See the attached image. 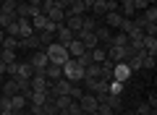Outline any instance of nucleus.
Here are the masks:
<instances>
[{"label":"nucleus","mask_w":157,"mask_h":115,"mask_svg":"<svg viewBox=\"0 0 157 115\" xmlns=\"http://www.w3.org/2000/svg\"><path fill=\"white\" fill-rule=\"evenodd\" d=\"M60 71H63V79H68L71 84H81V81H84V68L78 66L73 58H68V60L63 63Z\"/></svg>","instance_id":"nucleus-1"},{"label":"nucleus","mask_w":157,"mask_h":115,"mask_svg":"<svg viewBox=\"0 0 157 115\" xmlns=\"http://www.w3.org/2000/svg\"><path fill=\"white\" fill-rule=\"evenodd\" d=\"M45 52H47V60H50V63H58V66H63V63L71 58L68 50L63 47V44H58V42H50V44L45 47Z\"/></svg>","instance_id":"nucleus-2"},{"label":"nucleus","mask_w":157,"mask_h":115,"mask_svg":"<svg viewBox=\"0 0 157 115\" xmlns=\"http://www.w3.org/2000/svg\"><path fill=\"white\" fill-rule=\"evenodd\" d=\"M105 52H107V60L121 63V60H128L131 55H134V47L131 44H126V47H105Z\"/></svg>","instance_id":"nucleus-3"},{"label":"nucleus","mask_w":157,"mask_h":115,"mask_svg":"<svg viewBox=\"0 0 157 115\" xmlns=\"http://www.w3.org/2000/svg\"><path fill=\"white\" fill-rule=\"evenodd\" d=\"M29 84H32V92H50L52 89V81L45 76V71H34V76L29 79Z\"/></svg>","instance_id":"nucleus-4"},{"label":"nucleus","mask_w":157,"mask_h":115,"mask_svg":"<svg viewBox=\"0 0 157 115\" xmlns=\"http://www.w3.org/2000/svg\"><path fill=\"white\" fill-rule=\"evenodd\" d=\"M128 79H131V68H128V63H126V60H121V63H113V81L128 84Z\"/></svg>","instance_id":"nucleus-5"},{"label":"nucleus","mask_w":157,"mask_h":115,"mask_svg":"<svg viewBox=\"0 0 157 115\" xmlns=\"http://www.w3.org/2000/svg\"><path fill=\"white\" fill-rule=\"evenodd\" d=\"M39 16V6L32 3H16V18H34Z\"/></svg>","instance_id":"nucleus-6"},{"label":"nucleus","mask_w":157,"mask_h":115,"mask_svg":"<svg viewBox=\"0 0 157 115\" xmlns=\"http://www.w3.org/2000/svg\"><path fill=\"white\" fill-rule=\"evenodd\" d=\"M71 89H73V84L68 81V79H58V81H52V89H50V94L52 97H60V94H68L71 97Z\"/></svg>","instance_id":"nucleus-7"},{"label":"nucleus","mask_w":157,"mask_h":115,"mask_svg":"<svg viewBox=\"0 0 157 115\" xmlns=\"http://www.w3.org/2000/svg\"><path fill=\"white\" fill-rule=\"evenodd\" d=\"M78 105H81V113H94V110H97V105H100V102H97V97H94V94H92V92H84V94H81V97H78Z\"/></svg>","instance_id":"nucleus-8"},{"label":"nucleus","mask_w":157,"mask_h":115,"mask_svg":"<svg viewBox=\"0 0 157 115\" xmlns=\"http://www.w3.org/2000/svg\"><path fill=\"white\" fill-rule=\"evenodd\" d=\"M29 63H32L34 71H45V66L50 60H47V52H45V50H34V55L29 58Z\"/></svg>","instance_id":"nucleus-9"},{"label":"nucleus","mask_w":157,"mask_h":115,"mask_svg":"<svg viewBox=\"0 0 157 115\" xmlns=\"http://www.w3.org/2000/svg\"><path fill=\"white\" fill-rule=\"evenodd\" d=\"M71 39H76V34H73L71 29L66 26V24H60V26L55 29V42H58V44H63V47H66V44L71 42Z\"/></svg>","instance_id":"nucleus-10"},{"label":"nucleus","mask_w":157,"mask_h":115,"mask_svg":"<svg viewBox=\"0 0 157 115\" xmlns=\"http://www.w3.org/2000/svg\"><path fill=\"white\" fill-rule=\"evenodd\" d=\"M76 39H81L86 50H94L97 44H100V39H97V34H94V32H86V29H81V32H76Z\"/></svg>","instance_id":"nucleus-11"},{"label":"nucleus","mask_w":157,"mask_h":115,"mask_svg":"<svg viewBox=\"0 0 157 115\" xmlns=\"http://www.w3.org/2000/svg\"><path fill=\"white\" fill-rule=\"evenodd\" d=\"M66 50H68V55H71V58H78V55L86 52V47H84V42H81V39H71V42L66 44Z\"/></svg>","instance_id":"nucleus-12"},{"label":"nucleus","mask_w":157,"mask_h":115,"mask_svg":"<svg viewBox=\"0 0 157 115\" xmlns=\"http://www.w3.org/2000/svg\"><path fill=\"white\" fill-rule=\"evenodd\" d=\"M26 102H29V99L24 97V94H13V97H11V110L16 115H21L24 110H26Z\"/></svg>","instance_id":"nucleus-13"},{"label":"nucleus","mask_w":157,"mask_h":115,"mask_svg":"<svg viewBox=\"0 0 157 115\" xmlns=\"http://www.w3.org/2000/svg\"><path fill=\"white\" fill-rule=\"evenodd\" d=\"M32 34H34L32 18H18V39H24V37H32Z\"/></svg>","instance_id":"nucleus-14"},{"label":"nucleus","mask_w":157,"mask_h":115,"mask_svg":"<svg viewBox=\"0 0 157 115\" xmlns=\"http://www.w3.org/2000/svg\"><path fill=\"white\" fill-rule=\"evenodd\" d=\"M63 24H66V26L76 34V32H81V29H84V16H66V21H63Z\"/></svg>","instance_id":"nucleus-15"},{"label":"nucleus","mask_w":157,"mask_h":115,"mask_svg":"<svg viewBox=\"0 0 157 115\" xmlns=\"http://www.w3.org/2000/svg\"><path fill=\"white\" fill-rule=\"evenodd\" d=\"M86 6L81 3V0H73L71 6H68V11H66V16H86Z\"/></svg>","instance_id":"nucleus-16"},{"label":"nucleus","mask_w":157,"mask_h":115,"mask_svg":"<svg viewBox=\"0 0 157 115\" xmlns=\"http://www.w3.org/2000/svg\"><path fill=\"white\" fill-rule=\"evenodd\" d=\"M45 16H47V21H52L55 26H60V24L66 21V11H63V8H52V11H47Z\"/></svg>","instance_id":"nucleus-17"},{"label":"nucleus","mask_w":157,"mask_h":115,"mask_svg":"<svg viewBox=\"0 0 157 115\" xmlns=\"http://www.w3.org/2000/svg\"><path fill=\"white\" fill-rule=\"evenodd\" d=\"M26 99L32 102V107H42V105L47 102V92H29Z\"/></svg>","instance_id":"nucleus-18"},{"label":"nucleus","mask_w":157,"mask_h":115,"mask_svg":"<svg viewBox=\"0 0 157 115\" xmlns=\"http://www.w3.org/2000/svg\"><path fill=\"white\" fill-rule=\"evenodd\" d=\"M100 79L102 81H113V60H107V58L100 63Z\"/></svg>","instance_id":"nucleus-19"},{"label":"nucleus","mask_w":157,"mask_h":115,"mask_svg":"<svg viewBox=\"0 0 157 115\" xmlns=\"http://www.w3.org/2000/svg\"><path fill=\"white\" fill-rule=\"evenodd\" d=\"M45 76L50 79V81H58V79L63 76V71H60L58 63H47V66H45Z\"/></svg>","instance_id":"nucleus-20"},{"label":"nucleus","mask_w":157,"mask_h":115,"mask_svg":"<svg viewBox=\"0 0 157 115\" xmlns=\"http://www.w3.org/2000/svg\"><path fill=\"white\" fill-rule=\"evenodd\" d=\"M126 44H128V34L118 32V34H113V37H110V42H107V47H126Z\"/></svg>","instance_id":"nucleus-21"},{"label":"nucleus","mask_w":157,"mask_h":115,"mask_svg":"<svg viewBox=\"0 0 157 115\" xmlns=\"http://www.w3.org/2000/svg\"><path fill=\"white\" fill-rule=\"evenodd\" d=\"M105 21H107V29H118L121 21H123V16H121V11H110L105 16Z\"/></svg>","instance_id":"nucleus-22"},{"label":"nucleus","mask_w":157,"mask_h":115,"mask_svg":"<svg viewBox=\"0 0 157 115\" xmlns=\"http://www.w3.org/2000/svg\"><path fill=\"white\" fill-rule=\"evenodd\" d=\"M18 44H21V47L24 50H39V47H42V42H39V37H34V34H32V37H24V39H18Z\"/></svg>","instance_id":"nucleus-23"},{"label":"nucleus","mask_w":157,"mask_h":115,"mask_svg":"<svg viewBox=\"0 0 157 115\" xmlns=\"http://www.w3.org/2000/svg\"><path fill=\"white\" fill-rule=\"evenodd\" d=\"M141 50L149 55H157V37H144L141 39Z\"/></svg>","instance_id":"nucleus-24"},{"label":"nucleus","mask_w":157,"mask_h":115,"mask_svg":"<svg viewBox=\"0 0 157 115\" xmlns=\"http://www.w3.org/2000/svg\"><path fill=\"white\" fill-rule=\"evenodd\" d=\"M3 86V94L6 97H13V94H18V86H16V79H6V81L0 84Z\"/></svg>","instance_id":"nucleus-25"},{"label":"nucleus","mask_w":157,"mask_h":115,"mask_svg":"<svg viewBox=\"0 0 157 115\" xmlns=\"http://www.w3.org/2000/svg\"><path fill=\"white\" fill-rule=\"evenodd\" d=\"M34 76V68H32V63H18V73H16V79H32Z\"/></svg>","instance_id":"nucleus-26"},{"label":"nucleus","mask_w":157,"mask_h":115,"mask_svg":"<svg viewBox=\"0 0 157 115\" xmlns=\"http://www.w3.org/2000/svg\"><path fill=\"white\" fill-rule=\"evenodd\" d=\"M94 34H97V39H100V42H105V47H107V42H110V37H113L110 29H107V26H100V24H97Z\"/></svg>","instance_id":"nucleus-27"},{"label":"nucleus","mask_w":157,"mask_h":115,"mask_svg":"<svg viewBox=\"0 0 157 115\" xmlns=\"http://www.w3.org/2000/svg\"><path fill=\"white\" fill-rule=\"evenodd\" d=\"M89 58H92V63H102L107 58V52H105V47H100V44H97L94 50H89Z\"/></svg>","instance_id":"nucleus-28"},{"label":"nucleus","mask_w":157,"mask_h":115,"mask_svg":"<svg viewBox=\"0 0 157 115\" xmlns=\"http://www.w3.org/2000/svg\"><path fill=\"white\" fill-rule=\"evenodd\" d=\"M32 26L37 29V32H45V29H47V16H45V13L34 16V18H32Z\"/></svg>","instance_id":"nucleus-29"},{"label":"nucleus","mask_w":157,"mask_h":115,"mask_svg":"<svg viewBox=\"0 0 157 115\" xmlns=\"http://www.w3.org/2000/svg\"><path fill=\"white\" fill-rule=\"evenodd\" d=\"M84 79H100V63H89L84 68Z\"/></svg>","instance_id":"nucleus-30"},{"label":"nucleus","mask_w":157,"mask_h":115,"mask_svg":"<svg viewBox=\"0 0 157 115\" xmlns=\"http://www.w3.org/2000/svg\"><path fill=\"white\" fill-rule=\"evenodd\" d=\"M107 89H110V94H115V97H123L126 84H121V81H110V84H107Z\"/></svg>","instance_id":"nucleus-31"},{"label":"nucleus","mask_w":157,"mask_h":115,"mask_svg":"<svg viewBox=\"0 0 157 115\" xmlns=\"http://www.w3.org/2000/svg\"><path fill=\"white\" fill-rule=\"evenodd\" d=\"M121 99H123V97H115V94H107V99H105V102L110 105V110H113V113H118V110H121V105H123Z\"/></svg>","instance_id":"nucleus-32"},{"label":"nucleus","mask_w":157,"mask_h":115,"mask_svg":"<svg viewBox=\"0 0 157 115\" xmlns=\"http://www.w3.org/2000/svg\"><path fill=\"white\" fill-rule=\"evenodd\" d=\"M0 47H3V50H13V52H16V50L21 47V44H18V39H16V37H6Z\"/></svg>","instance_id":"nucleus-33"},{"label":"nucleus","mask_w":157,"mask_h":115,"mask_svg":"<svg viewBox=\"0 0 157 115\" xmlns=\"http://www.w3.org/2000/svg\"><path fill=\"white\" fill-rule=\"evenodd\" d=\"M0 60L6 63V66L8 63H16V52H13V50H3V52H0Z\"/></svg>","instance_id":"nucleus-34"},{"label":"nucleus","mask_w":157,"mask_h":115,"mask_svg":"<svg viewBox=\"0 0 157 115\" xmlns=\"http://www.w3.org/2000/svg\"><path fill=\"white\" fill-rule=\"evenodd\" d=\"M0 13H16V3L13 0H3L0 3Z\"/></svg>","instance_id":"nucleus-35"},{"label":"nucleus","mask_w":157,"mask_h":115,"mask_svg":"<svg viewBox=\"0 0 157 115\" xmlns=\"http://www.w3.org/2000/svg\"><path fill=\"white\" fill-rule=\"evenodd\" d=\"M13 21H16V13H0V29H6Z\"/></svg>","instance_id":"nucleus-36"},{"label":"nucleus","mask_w":157,"mask_h":115,"mask_svg":"<svg viewBox=\"0 0 157 115\" xmlns=\"http://www.w3.org/2000/svg\"><path fill=\"white\" fill-rule=\"evenodd\" d=\"M66 110H68V113H71V115H84V113H81V105H78V99H71Z\"/></svg>","instance_id":"nucleus-37"},{"label":"nucleus","mask_w":157,"mask_h":115,"mask_svg":"<svg viewBox=\"0 0 157 115\" xmlns=\"http://www.w3.org/2000/svg\"><path fill=\"white\" fill-rule=\"evenodd\" d=\"M6 37H16V39H18V18L6 26Z\"/></svg>","instance_id":"nucleus-38"},{"label":"nucleus","mask_w":157,"mask_h":115,"mask_svg":"<svg viewBox=\"0 0 157 115\" xmlns=\"http://www.w3.org/2000/svg\"><path fill=\"white\" fill-rule=\"evenodd\" d=\"M136 115H155V110H152L147 102H141V105H136Z\"/></svg>","instance_id":"nucleus-39"},{"label":"nucleus","mask_w":157,"mask_h":115,"mask_svg":"<svg viewBox=\"0 0 157 115\" xmlns=\"http://www.w3.org/2000/svg\"><path fill=\"white\" fill-rule=\"evenodd\" d=\"M144 18H147V21H152V24H157V8L149 6V8L144 11Z\"/></svg>","instance_id":"nucleus-40"},{"label":"nucleus","mask_w":157,"mask_h":115,"mask_svg":"<svg viewBox=\"0 0 157 115\" xmlns=\"http://www.w3.org/2000/svg\"><path fill=\"white\" fill-rule=\"evenodd\" d=\"M16 73H18V60L16 63H8V66H6V76L8 79H16Z\"/></svg>","instance_id":"nucleus-41"},{"label":"nucleus","mask_w":157,"mask_h":115,"mask_svg":"<svg viewBox=\"0 0 157 115\" xmlns=\"http://www.w3.org/2000/svg\"><path fill=\"white\" fill-rule=\"evenodd\" d=\"M73 60H76V63H78V66H81V68H86V66H89V63H92V58H89V50H86L84 55H78V58H73Z\"/></svg>","instance_id":"nucleus-42"},{"label":"nucleus","mask_w":157,"mask_h":115,"mask_svg":"<svg viewBox=\"0 0 157 115\" xmlns=\"http://www.w3.org/2000/svg\"><path fill=\"white\" fill-rule=\"evenodd\" d=\"M97 113H100V115H115V113L110 110V105H107V102H100V105H97Z\"/></svg>","instance_id":"nucleus-43"},{"label":"nucleus","mask_w":157,"mask_h":115,"mask_svg":"<svg viewBox=\"0 0 157 115\" xmlns=\"http://www.w3.org/2000/svg\"><path fill=\"white\" fill-rule=\"evenodd\" d=\"M84 29H86V32H94V29H97V21H94L92 16H84Z\"/></svg>","instance_id":"nucleus-44"},{"label":"nucleus","mask_w":157,"mask_h":115,"mask_svg":"<svg viewBox=\"0 0 157 115\" xmlns=\"http://www.w3.org/2000/svg\"><path fill=\"white\" fill-rule=\"evenodd\" d=\"M55 8V0H42V6H39V13H47Z\"/></svg>","instance_id":"nucleus-45"},{"label":"nucleus","mask_w":157,"mask_h":115,"mask_svg":"<svg viewBox=\"0 0 157 115\" xmlns=\"http://www.w3.org/2000/svg\"><path fill=\"white\" fill-rule=\"evenodd\" d=\"M149 6H152L149 0H134V11H147Z\"/></svg>","instance_id":"nucleus-46"},{"label":"nucleus","mask_w":157,"mask_h":115,"mask_svg":"<svg viewBox=\"0 0 157 115\" xmlns=\"http://www.w3.org/2000/svg\"><path fill=\"white\" fill-rule=\"evenodd\" d=\"M81 94H84V89L78 86V84H73V89H71V99H78Z\"/></svg>","instance_id":"nucleus-47"},{"label":"nucleus","mask_w":157,"mask_h":115,"mask_svg":"<svg viewBox=\"0 0 157 115\" xmlns=\"http://www.w3.org/2000/svg\"><path fill=\"white\" fill-rule=\"evenodd\" d=\"M8 107H11V97L3 94V97H0V110H8Z\"/></svg>","instance_id":"nucleus-48"},{"label":"nucleus","mask_w":157,"mask_h":115,"mask_svg":"<svg viewBox=\"0 0 157 115\" xmlns=\"http://www.w3.org/2000/svg\"><path fill=\"white\" fill-rule=\"evenodd\" d=\"M29 115H47V113H45V107H32Z\"/></svg>","instance_id":"nucleus-49"},{"label":"nucleus","mask_w":157,"mask_h":115,"mask_svg":"<svg viewBox=\"0 0 157 115\" xmlns=\"http://www.w3.org/2000/svg\"><path fill=\"white\" fill-rule=\"evenodd\" d=\"M147 105H149V107H152V110H155V107H157V97H155V94H149V99H147Z\"/></svg>","instance_id":"nucleus-50"},{"label":"nucleus","mask_w":157,"mask_h":115,"mask_svg":"<svg viewBox=\"0 0 157 115\" xmlns=\"http://www.w3.org/2000/svg\"><path fill=\"white\" fill-rule=\"evenodd\" d=\"M81 3H84V6H86V11H89V8L94 6V0H81Z\"/></svg>","instance_id":"nucleus-51"},{"label":"nucleus","mask_w":157,"mask_h":115,"mask_svg":"<svg viewBox=\"0 0 157 115\" xmlns=\"http://www.w3.org/2000/svg\"><path fill=\"white\" fill-rule=\"evenodd\" d=\"M0 115H16V113H13V110L8 107V110H0Z\"/></svg>","instance_id":"nucleus-52"},{"label":"nucleus","mask_w":157,"mask_h":115,"mask_svg":"<svg viewBox=\"0 0 157 115\" xmlns=\"http://www.w3.org/2000/svg\"><path fill=\"white\" fill-rule=\"evenodd\" d=\"M0 73H3V76H6V63L0 60Z\"/></svg>","instance_id":"nucleus-53"},{"label":"nucleus","mask_w":157,"mask_h":115,"mask_svg":"<svg viewBox=\"0 0 157 115\" xmlns=\"http://www.w3.org/2000/svg\"><path fill=\"white\" fill-rule=\"evenodd\" d=\"M3 39H6V29H0V44H3Z\"/></svg>","instance_id":"nucleus-54"},{"label":"nucleus","mask_w":157,"mask_h":115,"mask_svg":"<svg viewBox=\"0 0 157 115\" xmlns=\"http://www.w3.org/2000/svg\"><path fill=\"white\" fill-rule=\"evenodd\" d=\"M3 81H6V76H3V73H0V84H3Z\"/></svg>","instance_id":"nucleus-55"},{"label":"nucleus","mask_w":157,"mask_h":115,"mask_svg":"<svg viewBox=\"0 0 157 115\" xmlns=\"http://www.w3.org/2000/svg\"><path fill=\"white\" fill-rule=\"evenodd\" d=\"M86 115H100V113H97V110H94V113H86Z\"/></svg>","instance_id":"nucleus-56"},{"label":"nucleus","mask_w":157,"mask_h":115,"mask_svg":"<svg viewBox=\"0 0 157 115\" xmlns=\"http://www.w3.org/2000/svg\"><path fill=\"white\" fill-rule=\"evenodd\" d=\"M71 3H73V0H68V6H71Z\"/></svg>","instance_id":"nucleus-57"},{"label":"nucleus","mask_w":157,"mask_h":115,"mask_svg":"<svg viewBox=\"0 0 157 115\" xmlns=\"http://www.w3.org/2000/svg\"><path fill=\"white\" fill-rule=\"evenodd\" d=\"M21 115H29V113H21Z\"/></svg>","instance_id":"nucleus-58"},{"label":"nucleus","mask_w":157,"mask_h":115,"mask_svg":"<svg viewBox=\"0 0 157 115\" xmlns=\"http://www.w3.org/2000/svg\"><path fill=\"white\" fill-rule=\"evenodd\" d=\"M0 52H3V47H0Z\"/></svg>","instance_id":"nucleus-59"},{"label":"nucleus","mask_w":157,"mask_h":115,"mask_svg":"<svg viewBox=\"0 0 157 115\" xmlns=\"http://www.w3.org/2000/svg\"><path fill=\"white\" fill-rule=\"evenodd\" d=\"M0 3H3V0H0Z\"/></svg>","instance_id":"nucleus-60"}]
</instances>
